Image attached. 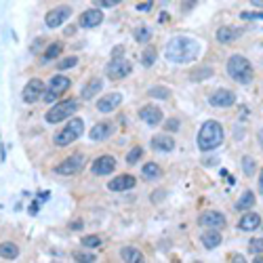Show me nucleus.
Returning <instances> with one entry per match:
<instances>
[{
	"mask_svg": "<svg viewBox=\"0 0 263 263\" xmlns=\"http://www.w3.org/2000/svg\"><path fill=\"white\" fill-rule=\"evenodd\" d=\"M152 7H154V2H139L137 4V11H143V13H145V11H150Z\"/></svg>",
	"mask_w": 263,
	"mask_h": 263,
	"instance_id": "42",
	"label": "nucleus"
},
{
	"mask_svg": "<svg viewBox=\"0 0 263 263\" xmlns=\"http://www.w3.org/2000/svg\"><path fill=\"white\" fill-rule=\"evenodd\" d=\"M242 170H244V175H247V177H253V175H255L257 162H255L253 156H244V158H242Z\"/></svg>",
	"mask_w": 263,
	"mask_h": 263,
	"instance_id": "32",
	"label": "nucleus"
},
{
	"mask_svg": "<svg viewBox=\"0 0 263 263\" xmlns=\"http://www.w3.org/2000/svg\"><path fill=\"white\" fill-rule=\"evenodd\" d=\"M223 137H225V133H223L221 122L206 120V122H202V126H200L198 137H196V143H198L200 152H213L223 143Z\"/></svg>",
	"mask_w": 263,
	"mask_h": 263,
	"instance_id": "2",
	"label": "nucleus"
},
{
	"mask_svg": "<svg viewBox=\"0 0 263 263\" xmlns=\"http://www.w3.org/2000/svg\"><path fill=\"white\" fill-rule=\"evenodd\" d=\"M78 106H80V103H78L76 99L59 101V103H55V106L45 114V120L48 122V124H57V122H63V120H68V116H72V114L76 112Z\"/></svg>",
	"mask_w": 263,
	"mask_h": 263,
	"instance_id": "5",
	"label": "nucleus"
},
{
	"mask_svg": "<svg viewBox=\"0 0 263 263\" xmlns=\"http://www.w3.org/2000/svg\"><path fill=\"white\" fill-rule=\"evenodd\" d=\"M259 143H261V148H263V128L259 131Z\"/></svg>",
	"mask_w": 263,
	"mask_h": 263,
	"instance_id": "52",
	"label": "nucleus"
},
{
	"mask_svg": "<svg viewBox=\"0 0 263 263\" xmlns=\"http://www.w3.org/2000/svg\"><path fill=\"white\" fill-rule=\"evenodd\" d=\"M253 263H263V255H257L253 259Z\"/></svg>",
	"mask_w": 263,
	"mask_h": 263,
	"instance_id": "49",
	"label": "nucleus"
},
{
	"mask_svg": "<svg viewBox=\"0 0 263 263\" xmlns=\"http://www.w3.org/2000/svg\"><path fill=\"white\" fill-rule=\"evenodd\" d=\"M261 228V217L257 213H244L242 219L238 221V230L240 232H255Z\"/></svg>",
	"mask_w": 263,
	"mask_h": 263,
	"instance_id": "19",
	"label": "nucleus"
},
{
	"mask_svg": "<svg viewBox=\"0 0 263 263\" xmlns=\"http://www.w3.org/2000/svg\"><path fill=\"white\" fill-rule=\"evenodd\" d=\"M82 133H84V120L82 118H72L68 122V126H63L57 135L53 137V143L57 145V148H65V145L74 143Z\"/></svg>",
	"mask_w": 263,
	"mask_h": 263,
	"instance_id": "4",
	"label": "nucleus"
},
{
	"mask_svg": "<svg viewBox=\"0 0 263 263\" xmlns=\"http://www.w3.org/2000/svg\"><path fill=\"white\" fill-rule=\"evenodd\" d=\"M70 228H72V230H80V228H82V221H72Z\"/></svg>",
	"mask_w": 263,
	"mask_h": 263,
	"instance_id": "46",
	"label": "nucleus"
},
{
	"mask_svg": "<svg viewBox=\"0 0 263 263\" xmlns=\"http://www.w3.org/2000/svg\"><path fill=\"white\" fill-rule=\"evenodd\" d=\"M57 97H59V95H55V93H51V91H46V93H45V97H42V99H45L46 103H51V101H55V99H57Z\"/></svg>",
	"mask_w": 263,
	"mask_h": 263,
	"instance_id": "43",
	"label": "nucleus"
},
{
	"mask_svg": "<svg viewBox=\"0 0 263 263\" xmlns=\"http://www.w3.org/2000/svg\"><path fill=\"white\" fill-rule=\"evenodd\" d=\"M150 143H152V150L162 152V154H169V152L175 150V141H173V137H169V135H154Z\"/></svg>",
	"mask_w": 263,
	"mask_h": 263,
	"instance_id": "20",
	"label": "nucleus"
},
{
	"mask_svg": "<svg viewBox=\"0 0 263 263\" xmlns=\"http://www.w3.org/2000/svg\"><path fill=\"white\" fill-rule=\"evenodd\" d=\"M209 103L213 108H230L236 103V93H232L230 89H217L211 93Z\"/></svg>",
	"mask_w": 263,
	"mask_h": 263,
	"instance_id": "11",
	"label": "nucleus"
},
{
	"mask_svg": "<svg viewBox=\"0 0 263 263\" xmlns=\"http://www.w3.org/2000/svg\"><path fill=\"white\" fill-rule=\"evenodd\" d=\"M253 206H255V194L250 192V189H247V192L236 200V211H250Z\"/></svg>",
	"mask_w": 263,
	"mask_h": 263,
	"instance_id": "25",
	"label": "nucleus"
},
{
	"mask_svg": "<svg viewBox=\"0 0 263 263\" xmlns=\"http://www.w3.org/2000/svg\"><path fill=\"white\" fill-rule=\"evenodd\" d=\"M179 118H169L167 122H164V128H167V131H170V133H177L179 131Z\"/></svg>",
	"mask_w": 263,
	"mask_h": 263,
	"instance_id": "39",
	"label": "nucleus"
},
{
	"mask_svg": "<svg viewBox=\"0 0 263 263\" xmlns=\"http://www.w3.org/2000/svg\"><path fill=\"white\" fill-rule=\"evenodd\" d=\"M141 156H143V150L137 145V148H133V150L126 154V162H128V164H135V162H139V158H141Z\"/></svg>",
	"mask_w": 263,
	"mask_h": 263,
	"instance_id": "37",
	"label": "nucleus"
},
{
	"mask_svg": "<svg viewBox=\"0 0 263 263\" xmlns=\"http://www.w3.org/2000/svg\"><path fill=\"white\" fill-rule=\"evenodd\" d=\"M80 244L84 248H97V247H101V238L97 236V234H89V236H84L82 240H80Z\"/></svg>",
	"mask_w": 263,
	"mask_h": 263,
	"instance_id": "34",
	"label": "nucleus"
},
{
	"mask_svg": "<svg viewBox=\"0 0 263 263\" xmlns=\"http://www.w3.org/2000/svg\"><path fill=\"white\" fill-rule=\"evenodd\" d=\"M225 70H228V76L238 84L253 82V65L244 55H232L225 63Z\"/></svg>",
	"mask_w": 263,
	"mask_h": 263,
	"instance_id": "3",
	"label": "nucleus"
},
{
	"mask_svg": "<svg viewBox=\"0 0 263 263\" xmlns=\"http://www.w3.org/2000/svg\"><path fill=\"white\" fill-rule=\"evenodd\" d=\"M156 57H158V51L154 46H145V51L141 55V63L145 65V68H150V65L156 63Z\"/></svg>",
	"mask_w": 263,
	"mask_h": 263,
	"instance_id": "30",
	"label": "nucleus"
},
{
	"mask_svg": "<svg viewBox=\"0 0 263 263\" xmlns=\"http://www.w3.org/2000/svg\"><path fill=\"white\" fill-rule=\"evenodd\" d=\"M259 192L263 194V169L259 170Z\"/></svg>",
	"mask_w": 263,
	"mask_h": 263,
	"instance_id": "47",
	"label": "nucleus"
},
{
	"mask_svg": "<svg viewBox=\"0 0 263 263\" xmlns=\"http://www.w3.org/2000/svg\"><path fill=\"white\" fill-rule=\"evenodd\" d=\"M213 74H215V70H213L211 65H204V68L192 72V80H206V78H211Z\"/></svg>",
	"mask_w": 263,
	"mask_h": 263,
	"instance_id": "33",
	"label": "nucleus"
},
{
	"mask_svg": "<svg viewBox=\"0 0 263 263\" xmlns=\"http://www.w3.org/2000/svg\"><path fill=\"white\" fill-rule=\"evenodd\" d=\"M240 19H263V13H240Z\"/></svg>",
	"mask_w": 263,
	"mask_h": 263,
	"instance_id": "41",
	"label": "nucleus"
},
{
	"mask_svg": "<svg viewBox=\"0 0 263 263\" xmlns=\"http://www.w3.org/2000/svg\"><path fill=\"white\" fill-rule=\"evenodd\" d=\"M164 198V189H158L156 196H154V200H162Z\"/></svg>",
	"mask_w": 263,
	"mask_h": 263,
	"instance_id": "48",
	"label": "nucleus"
},
{
	"mask_svg": "<svg viewBox=\"0 0 263 263\" xmlns=\"http://www.w3.org/2000/svg\"><path fill=\"white\" fill-rule=\"evenodd\" d=\"M135 183H137L135 177L124 173V175H118V177H114V179H109L108 187L112 189V192H126V189H133V187H135Z\"/></svg>",
	"mask_w": 263,
	"mask_h": 263,
	"instance_id": "14",
	"label": "nucleus"
},
{
	"mask_svg": "<svg viewBox=\"0 0 263 263\" xmlns=\"http://www.w3.org/2000/svg\"><path fill=\"white\" fill-rule=\"evenodd\" d=\"M116 131L114 122H99V124H95L93 128H91L89 137L93 139V141H106L108 137H112Z\"/></svg>",
	"mask_w": 263,
	"mask_h": 263,
	"instance_id": "13",
	"label": "nucleus"
},
{
	"mask_svg": "<svg viewBox=\"0 0 263 263\" xmlns=\"http://www.w3.org/2000/svg\"><path fill=\"white\" fill-rule=\"evenodd\" d=\"M76 63H78V57H74V55H72V57H68V59H61L59 63H57V68H59V70H70V68H74Z\"/></svg>",
	"mask_w": 263,
	"mask_h": 263,
	"instance_id": "38",
	"label": "nucleus"
},
{
	"mask_svg": "<svg viewBox=\"0 0 263 263\" xmlns=\"http://www.w3.org/2000/svg\"><path fill=\"white\" fill-rule=\"evenodd\" d=\"M45 82L40 80V78H32L26 87H23V101L26 103H36L40 101L42 97H45Z\"/></svg>",
	"mask_w": 263,
	"mask_h": 263,
	"instance_id": "9",
	"label": "nucleus"
},
{
	"mask_svg": "<svg viewBox=\"0 0 263 263\" xmlns=\"http://www.w3.org/2000/svg\"><path fill=\"white\" fill-rule=\"evenodd\" d=\"M30 215H36V213H38V204H36V202H32V204H30Z\"/></svg>",
	"mask_w": 263,
	"mask_h": 263,
	"instance_id": "45",
	"label": "nucleus"
},
{
	"mask_svg": "<svg viewBox=\"0 0 263 263\" xmlns=\"http://www.w3.org/2000/svg\"><path fill=\"white\" fill-rule=\"evenodd\" d=\"M122 103V95L120 93H108V95H103L99 101H97V109L103 114H109V112H114V109H118V106Z\"/></svg>",
	"mask_w": 263,
	"mask_h": 263,
	"instance_id": "15",
	"label": "nucleus"
},
{
	"mask_svg": "<svg viewBox=\"0 0 263 263\" xmlns=\"http://www.w3.org/2000/svg\"><path fill=\"white\" fill-rule=\"evenodd\" d=\"M91 170H93L95 175H112L116 170V158L109 154L95 158L93 164H91Z\"/></svg>",
	"mask_w": 263,
	"mask_h": 263,
	"instance_id": "12",
	"label": "nucleus"
},
{
	"mask_svg": "<svg viewBox=\"0 0 263 263\" xmlns=\"http://www.w3.org/2000/svg\"><path fill=\"white\" fill-rule=\"evenodd\" d=\"M70 84H72V80L68 76H53L51 82H48V91L55 93V95H61V93H65V91L70 89Z\"/></svg>",
	"mask_w": 263,
	"mask_h": 263,
	"instance_id": "23",
	"label": "nucleus"
},
{
	"mask_svg": "<svg viewBox=\"0 0 263 263\" xmlns=\"http://www.w3.org/2000/svg\"><path fill=\"white\" fill-rule=\"evenodd\" d=\"M253 7H263V0H253Z\"/></svg>",
	"mask_w": 263,
	"mask_h": 263,
	"instance_id": "50",
	"label": "nucleus"
},
{
	"mask_svg": "<svg viewBox=\"0 0 263 263\" xmlns=\"http://www.w3.org/2000/svg\"><path fill=\"white\" fill-rule=\"evenodd\" d=\"M76 263H95L97 261V255L95 253H89V250H74L72 253Z\"/></svg>",
	"mask_w": 263,
	"mask_h": 263,
	"instance_id": "29",
	"label": "nucleus"
},
{
	"mask_svg": "<svg viewBox=\"0 0 263 263\" xmlns=\"http://www.w3.org/2000/svg\"><path fill=\"white\" fill-rule=\"evenodd\" d=\"M232 263H247V259H244V255H236L234 259H232Z\"/></svg>",
	"mask_w": 263,
	"mask_h": 263,
	"instance_id": "44",
	"label": "nucleus"
},
{
	"mask_svg": "<svg viewBox=\"0 0 263 263\" xmlns=\"http://www.w3.org/2000/svg\"><path fill=\"white\" fill-rule=\"evenodd\" d=\"M17 255H19V248H17L15 242L0 244V257H2V259H17Z\"/></svg>",
	"mask_w": 263,
	"mask_h": 263,
	"instance_id": "27",
	"label": "nucleus"
},
{
	"mask_svg": "<svg viewBox=\"0 0 263 263\" xmlns=\"http://www.w3.org/2000/svg\"><path fill=\"white\" fill-rule=\"evenodd\" d=\"M141 175H143V179H160L162 177V169L158 167L156 162H148V164H143V169H141Z\"/></svg>",
	"mask_w": 263,
	"mask_h": 263,
	"instance_id": "26",
	"label": "nucleus"
},
{
	"mask_svg": "<svg viewBox=\"0 0 263 263\" xmlns=\"http://www.w3.org/2000/svg\"><path fill=\"white\" fill-rule=\"evenodd\" d=\"M61 51H63V45L61 42H51V45L46 46V51H45V55H42V59L45 61H51V59H57L59 55H61Z\"/></svg>",
	"mask_w": 263,
	"mask_h": 263,
	"instance_id": "28",
	"label": "nucleus"
},
{
	"mask_svg": "<svg viewBox=\"0 0 263 263\" xmlns=\"http://www.w3.org/2000/svg\"><path fill=\"white\" fill-rule=\"evenodd\" d=\"M225 223H228V219H225L223 213L219 211H204L202 215L198 217V225L200 228H209V230H221L225 228Z\"/></svg>",
	"mask_w": 263,
	"mask_h": 263,
	"instance_id": "8",
	"label": "nucleus"
},
{
	"mask_svg": "<svg viewBox=\"0 0 263 263\" xmlns=\"http://www.w3.org/2000/svg\"><path fill=\"white\" fill-rule=\"evenodd\" d=\"M139 118H141L145 124L156 126L162 122V109L156 108V106H143L141 109H139Z\"/></svg>",
	"mask_w": 263,
	"mask_h": 263,
	"instance_id": "17",
	"label": "nucleus"
},
{
	"mask_svg": "<svg viewBox=\"0 0 263 263\" xmlns=\"http://www.w3.org/2000/svg\"><path fill=\"white\" fill-rule=\"evenodd\" d=\"M101 21H103V13L99 9H89L78 17V26L80 28H97L101 26Z\"/></svg>",
	"mask_w": 263,
	"mask_h": 263,
	"instance_id": "16",
	"label": "nucleus"
},
{
	"mask_svg": "<svg viewBox=\"0 0 263 263\" xmlns=\"http://www.w3.org/2000/svg\"><path fill=\"white\" fill-rule=\"evenodd\" d=\"M48 198V192H40V200H46Z\"/></svg>",
	"mask_w": 263,
	"mask_h": 263,
	"instance_id": "51",
	"label": "nucleus"
},
{
	"mask_svg": "<svg viewBox=\"0 0 263 263\" xmlns=\"http://www.w3.org/2000/svg\"><path fill=\"white\" fill-rule=\"evenodd\" d=\"M131 72H133V65H131V61L124 57H114L106 65V76H109L112 80H120V78L131 76Z\"/></svg>",
	"mask_w": 263,
	"mask_h": 263,
	"instance_id": "6",
	"label": "nucleus"
},
{
	"mask_svg": "<svg viewBox=\"0 0 263 263\" xmlns=\"http://www.w3.org/2000/svg\"><path fill=\"white\" fill-rule=\"evenodd\" d=\"M120 257H122V261H126V263H145L143 253L135 247H122Z\"/></svg>",
	"mask_w": 263,
	"mask_h": 263,
	"instance_id": "24",
	"label": "nucleus"
},
{
	"mask_svg": "<svg viewBox=\"0 0 263 263\" xmlns=\"http://www.w3.org/2000/svg\"><path fill=\"white\" fill-rule=\"evenodd\" d=\"M148 95L150 97H156V99H169V95H170V91L167 87H152L148 91Z\"/></svg>",
	"mask_w": 263,
	"mask_h": 263,
	"instance_id": "35",
	"label": "nucleus"
},
{
	"mask_svg": "<svg viewBox=\"0 0 263 263\" xmlns=\"http://www.w3.org/2000/svg\"><path fill=\"white\" fill-rule=\"evenodd\" d=\"M200 240H202V244H204V248H209V250H213L215 247H219L221 244V232L219 230H206V232H202V236H200Z\"/></svg>",
	"mask_w": 263,
	"mask_h": 263,
	"instance_id": "22",
	"label": "nucleus"
},
{
	"mask_svg": "<svg viewBox=\"0 0 263 263\" xmlns=\"http://www.w3.org/2000/svg\"><path fill=\"white\" fill-rule=\"evenodd\" d=\"M192 263H202V261H192Z\"/></svg>",
	"mask_w": 263,
	"mask_h": 263,
	"instance_id": "53",
	"label": "nucleus"
},
{
	"mask_svg": "<svg viewBox=\"0 0 263 263\" xmlns=\"http://www.w3.org/2000/svg\"><path fill=\"white\" fill-rule=\"evenodd\" d=\"M133 36H135V40L137 42H150L152 40V30L148 28V26H139V28H135V32H133Z\"/></svg>",
	"mask_w": 263,
	"mask_h": 263,
	"instance_id": "31",
	"label": "nucleus"
},
{
	"mask_svg": "<svg viewBox=\"0 0 263 263\" xmlns=\"http://www.w3.org/2000/svg\"><path fill=\"white\" fill-rule=\"evenodd\" d=\"M200 51H202V42L194 36H173L167 42V48H164V55L170 63H189V61L198 59Z\"/></svg>",
	"mask_w": 263,
	"mask_h": 263,
	"instance_id": "1",
	"label": "nucleus"
},
{
	"mask_svg": "<svg viewBox=\"0 0 263 263\" xmlns=\"http://www.w3.org/2000/svg\"><path fill=\"white\" fill-rule=\"evenodd\" d=\"M72 15V7L70 4H61V7L57 9H51L46 13L45 17V23H46V28H59V26H63V21L68 19V17Z\"/></svg>",
	"mask_w": 263,
	"mask_h": 263,
	"instance_id": "10",
	"label": "nucleus"
},
{
	"mask_svg": "<svg viewBox=\"0 0 263 263\" xmlns=\"http://www.w3.org/2000/svg\"><path fill=\"white\" fill-rule=\"evenodd\" d=\"M120 0H97L95 7H103V9H109V7H118Z\"/></svg>",
	"mask_w": 263,
	"mask_h": 263,
	"instance_id": "40",
	"label": "nucleus"
},
{
	"mask_svg": "<svg viewBox=\"0 0 263 263\" xmlns=\"http://www.w3.org/2000/svg\"><path fill=\"white\" fill-rule=\"evenodd\" d=\"M101 89H103V80H101V78H97V76H95V78H91V80L82 87V93H80V95H82V99H84V101H91L97 93H101Z\"/></svg>",
	"mask_w": 263,
	"mask_h": 263,
	"instance_id": "21",
	"label": "nucleus"
},
{
	"mask_svg": "<svg viewBox=\"0 0 263 263\" xmlns=\"http://www.w3.org/2000/svg\"><path fill=\"white\" fill-rule=\"evenodd\" d=\"M217 40L221 42V45H232V42H236V38H240L242 36V30L240 28H232V26H223L217 30Z\"/></svg>",
	"mask_w": 263,
	"mask_h": 263,
	"instance_id": "18",
	"label": "nucleus"
},
{
	"mask_svg": "<svg viewBox=\"0 0 263 263\" xmlns=\"http://www.w3.org/2000/svg\"><path fill=\"white\" fill-rule=\"evenodd\" d=\"M84 167V156L82 154H74V156H68L65 160H61L57 167H55V173L59 175H76L80 173Z\"/></svg>",
	"mask_w": 263,
	"mask_h": 263,
	"instance_id": "7",
	"label": "nucleus"
},
{
	"mask_svg": "<svg viewBox=\"0 0 263 263\" xmlns=\"http://www.w3.org/2000/svg\"><path fill=\"white\" fill-rule=\"evenodd\" d=\"M248 253L263 255V238H253V240L248 242Z\"/></svg>",
	"mask_w": 263,
	"mask_h": 263,
	"instance_id": "36",
	"label": "nucleus"
}]
</instances>
